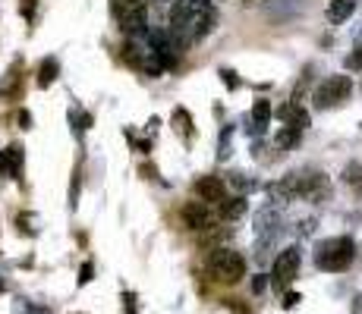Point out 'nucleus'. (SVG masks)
Wrapping results in <instances>:
<instances>
[{
	"label": "nucleus",
	"instance_id": "nucleus-1",
	"mask_svg": "<svg viewBox=\"0 0 362 314\" xmlns=\"http://www.w3.org/2000/svg\"><path fill=\"white\" fill-rule=\"evenodd\" d=\"M214 25L211 0H177L170 10V38L177 44H192Z\"/></svg>",
	"mask_w": 362,
	"mask_h": 314
},
{
	"label": "nucleus",
	"instance_id": "nucleus-2",
	"mask_svg": "<svg viewBox=\"0 0 362 314\" xmlns=\"http://www.w3.org/2000/svg\"><path fill=\"white\" fill-rule=\"evenodd\" d=\"M356 258V242L350 236H334V239H322L315 246V267L328 270V274H340L346 270Z\"/></svg>",
	"mask_w": 362,
	"mask_h": 314
},
{
	"label": "nucleus",
	"instance_id": "nucleus-3",
	"mask_svg": "<svg viewBox=\"0 0 362 314\" xmlns=\"http://www.w3.org/2000/svg\"><path fill=\"white\" fill-rule=\"evenodd\" d=\"M208 274L221 283H240L246 277V258L233 248H218L208 258Z\"/></svg>",
	"mask_w": 362,
	"mask_h": 314
},
{
	"label": "nucleus",
	"instance_id": "nucleus-4",
	"mask_svg": "<svg viewBox=\"0 0 362 314\" xmlns=\"http://www.w3.org/2000/svg\"><path fill=\"white\" fill-rule=\"evenodd\" d=\"M350 95H353L350 76H328V79L315 88V97H312V101H315L318 110H334V107H340Z\"/></svg>",
	"mask_w": 362,
	"mask_h": 314
},
{
	"label": "nucleus",
	"instance_id": "nucleus-5",
	"mask_svg": "<svg viewBox=\"0 0 362 314\" xmlns=\"http://www.w3.org/2000/svg\"><path fill=\"white\" fill-rule=\"evenodd\" d=\"M299 264H303V251H299L296 246H290V248H284L281 255L274 258V286L277 289H284V286H290L293 283V277L299 274Z\"/></svg>",
	"mask_w": 362,
	"mask_h": 314
},
{
	"label": "nucleus",
	"instance_id": "nucleus-6",
	"mask_svg": "<svg viewBox=\"0 0 362 314\" xmlns=\"http://www.w3.org/2000/svg\"><path fill=\"white\" fill-rule=\"evenodd\" d=\"M117 19H120V29L127 35L145 32V25H148V6H145V0H123L120 10H117Z\"/></svg>",
	"mask_w": 362,
	"mask_h": 314
},
{
	"label": "nucleus",
	"instance_id": "nucleus-7",
	"mask_svg": "<svg viewBox=\"0 0 362 314\" xmlns=\"http://www.w3.org/2000/svg\"><path fill=\"white\" fill-rule=\"evenodd\" d=\"M196 195L208 205H224L227 201V186L221 183V176H202L196 183Z\"/></svg>",
	"mask_w": 362,
	"mask_h": 314
},
{
	"label": "nucleus",
	"instance_id": "nucleus-8",
	"mask_svg": "<svg viewBox=\"0 0 362 314\" xmlns=\"http://www.w3.org/2000/svg\"><path fill=\"white\" fill-rule=\"evenodd\" d=\"M183 223L189 229H208L214 223V214L208 211V201H189L183 207Z\"/></svg>",
	"mask_w": 362,
	"mask_h": 314
},
{
	"label": "nucleus",
	"instance_id": "nucleus-9",
	"mask_svg": "<svg viewBox=\"0 0 362 314\" xmlns=\"http://www.w3.org/2000/svg\"><path fill=\"white\" fill-rule=\"evenodd\" d=\"M19 170H23V148L10 145L6 151H0V173L4 176H19Z\"/></svg>",
	"mask_w": 362,
	"mask_h": 314
},
{
	"label": "nucleus",
	"instance_id": "nucleus-10",
	"mask_svg": "<svg viewBox=\"0 0 362 314\" xmlns=\"http://www.w3.org/2000/svg\"><path fill=\"white\" fill-rule=\"evenodd\" d=\"M268 120H271V101H255L252 116H249V132H252V135H262Z\"/></svg>",
	"mask_w": 362,
	"mask_h": 314
},
{
	"label": "nucleus",
	"instance_id": "nucleus-11",
	"mask_svg": "<svg viewBox=\"0 0 362 314\" xmlns=\"http://www.w3.org/2000/svg\"><path fill=\"white\" fill-rule=\"evenodd\" d=\"M353 10H356V0H331L328 4V23H334V25L346 23V19L353 16Z\"/></svg>",
	"mask_w": 362,
	"mask_h": 314
},
{
	"label": "nucleus",
	"instance_id": "nucleus-12",
	"mask_svg": "<svg viewBox=\"0 0 362 314\" xmlns=\"http://www.w3.org/2000/svg\"><path fill=\"white\" fill-rule=\"evenodd\" d=\"M281 120L287 126H296V129H305V126H309V114H305L299 104H287V107L281 110Z\"/></svg>",
	"mask_w": 362,
	"mask_h": 314
},
{
	"label": "nucleus",
	"instance_id": "nucleus-13",
	"mask_svg": "<svg viewBox=\"0 0 362 314\" xmlns=\"http://www.w3.org/2000/svg\"><path fill=\"white\" fill-rule=\"evenodd\" d=\"M57 73H60V63L54 60V57H47L45 63H41V69H38V85H41V88L54 85V79H57Z\"/></svg>",
	"mask_w": 362,
	"mask_h": 314
},
{
	"label": "nucleus",
	"instance_id": "nucleus-14",
	"mask_svg": "<svg viewBox=\"0 0 362 314\" xmlns=\"http://www.w3.org/2000/svg\"><path fill=\"white\" fill-rule=\"evenodd\" d=\"M344 183H346V188H353L356 195H362V164L344 167Z\"/></svg>",
	"mask_w": 362,
	"mask_h": 314
},
{
	"label": "nucleus",
	"instance_id": "nucleus-15",
	"mask_svg": "<svg viewBox=\"0 0 362 314\" xmlns=\"http://www.w3.org/2000/svg\"><path fill=\"white\" fill-rule=\"evenodd\" d=\"M299 132L303 129H296V126H284L281 132H277V138H274V145L281 151H287V148H293V145L299 142Z\"/></svg>",
	"mask_w": 362,
	"mask_h": 314
},
{
	"label": "nucleus",
	"instance_id": "nucleus-16",
	"mask_svg": "<svg viewBox=\"0 0 362 314\" xmlns=\"http://www.w3.org/2000/svg\"><path fill=\"white\" fill-rule=\"evenodd\" d=\"M246 211V198H230V205H221V214H224V217H230V220H236L240 217V214Z\"/></svg>",
	"mask_w": 362,
	"mask_h": 314
},
{
	"label": "nucleus",
	"instance_id": "nucleus-17",
	"mask_svg": "<svg viewBox=\"0 0 362 314\" xmlns=\"http://www.w3.org/2000/svg\"><path fill=\"white\" fill-rule=\"evenodd\" d=\"M173 120H177V132L183 138H189V116H186V110H177V114H173Z\"/></svg>",
	"mask_w": 362,
	"mask_h": 314
},
{
	"label": "nucleus",
	"instance_id": "nucleus-18",
	"mask_svg": "<svg viewBox=\"0 0 362 314\" xmlns=\"http://www.w3.org/2000/svg\"><path fill=\"white\" fill-rule=\"evenodd\" d=\"M346 66H350V69H362V44L350 54V57H346Z\"/></svg>",
	"mask_w": 362,
	"mask_h": 314
},
{
	"label": "nucleus",
	"instance_id": "nucleus-19",
	"mask_svg": "<svg viewBox=\"0 0 362 314\" xmlns=\"http://www.w3.org/2000/svg\"><path fill=\"white\" fill-rule=\"evenodd\" d=\"M221 76H224V82H227V85H230V88L240 85V79H236V73H233V69H221Z\"/></svg>",
	"mask_w": 362,
	"mask_h": 314
},
{
	"label": "nucleus",
	"instance_id": "nucleus-20",
	"mask_svg": "<svg viewBox=\"0 0 362 314\" xmlns=\"http://www.w3.org/2000/svg\"><path fill=\"white\" fill-rule=\"evenodd\" d=\"M296 302H299V292H287V296H284V308H293Z\"/></svg>",
	"mask_w": 362,
	"mask_h": 314
},
{
	"label": "nucleus",
	"instance_id": "nucleus-21",
	"mask_svg": "<svg viewBox=\"0 0 362 314\" xmlns=\"http://www.w3.org/2000/svg\"><path fill=\"white\" fill-rule=\"evenodd\" d=\"M350 311H353V314H362V292H359V296H353V302H350Z\"/></svg>",
	"mask_w": 362,
	"mask_h": 314
},
{
	"label": "nucleus",
	"instance_id": "nucleus-22",
	"mask_svg": "<svg viewBox=\"0 0 362 314\" xmlns=\"http://www.w3.org/2000/svg\"><path fill=\"white\" fill-rule=\"evenodd\" d=\"M88 280H92V264H86V267H82V277H79V283L86 286Z\"/></svg>",
	"mask_w": 362,
	"mask_h": 314
},
{
	"label": "nucleus",
	"instance_id": "nucleus-23",
	"mask_svg": "<svg viewBox=\"0 0 362 314\" xmlns=\"http://www.w3.org/2000/svg\"><path fill=\"white\" fill-rule=\"evenodd\" d=\"M264 286H268V280H264V277H255V280H252V289H255V292H262Z\"/></svg>",
	"mask_w": 362,
	"mask_h": 314
},
{
	"label": "nucleus",
	"instance_id": "nucleus-24",
	"mask_svg": "<svg viewBox=\"0 0 362 314\" xmlns=\"http://www.w3.org/2000/svg\"><path fill=\"white\" fill-rule=\"evenodd\" d=\"M127 314H136V308H132V296H127Z\"/></svg>",
	"mask_w": 362,
	"mask_h": 314
},
{
	"label": "nucleus",
	"instance_id": "nucleus-25",
	"mask_svg": "<svg viewBox=\"0 0 362 314\" xmlns=\"http://www.w3.org/2000/svg\"><path fill=\"white\" fill-rule=\"evenodd\" d=\"M161 4H167V0H161Z\"/></svg>",
	"mask_w": 362,
	"mask_h": 314
}]
</instances>
